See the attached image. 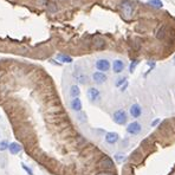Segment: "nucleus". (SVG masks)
Segmentation results:
<instances>
[{
	"mask_svg": "<svg viewBox=\"0 0 175 175\" xmlns=\"http://www.w3.org/2000/svg\"><path fill=\"white\" fill-rule=\"evenodd\" d=\"M119 10H121L122 13H123V15L126 17V18L130 19L134 15L136 8H135V5L131 1H129V0H123V1L119 4Z\"/></svg>",
	"mask_w": 175,
	"mask_h": 175,
	"instance_id": "obj_1",
	"label": "nucleus"
},
{
	"mask_svg": "<svg viewBox=\"0 0 175 175\" xmlns=\"http://www.w3.org/2000/svg\"><path fill=\"white\" fill-rule=\"evenodd\" d=\"M112 118H114V122H115V123H117V124L122 126V124H126V123H127L128 116H127V114H126V111H124V110L119 109V110H116V111L114 112Z\"/></svg>",
	"mask_w": 175,
	"mask_h": 175,
	"instance_id": "obj_2",
	"label": "nucleus"
},
{
	"mask_svg": "<svg viewBox=\"0 0 175 175\" xmlns=\"http://www.w3.org/2000/svg\"><path fill=\"white\" fill-rule=\"evenodd\" d=\"M127 131L131 135H138L142 131V126L138 123V122H131L127 127Z\"/></svg>",
	"mask_w": 175,
	"mask_h": 175,
	"instance_id": "obj_3",
	"label": "nucleus"
},
{
	"mask_svg": "<svg viewBox=\"0 0 175 175\" xmlns=\"http://www.w3.org/2000/svg\"><path fill=\"white\" fill-rule=\"evenodd\" d=\"M97 165H98V167H101L103 169H112L114 168V162H112V160L110 159V157H108V156L102 157V159L98 161Z\"/></svg>",
	"mask_w": 175,
	"mask_h": 175,
	"instance_id": "obj_4",
	"label": "nucleus"
},
{
	"mask_svg": "<svg viewBox=\"0 0 175 175\" xmlns=\"http://www.w3.org/2000/svg\"><path fill=\"white\" fill-rule=\"evenodd\" d=\"M96 67H97V70L98 71H101V72H106V71H108V70L110 69V62L108 60V59H98L97 62H96Z\"/></svg>",
	"mask_w": 175,
	"mask_h": 175,
	"instance_id": "obj_5",
	"label": "nucleus"
},
{
	"mask_svg": "<svg viewBox=\"0 0 175 175\" xmlns=\"http://www.w3.org/2000/svg\"><path fill=\"white\" fill-rule=\"evenodd\" d=\"M88 97H89V99L91 102L95 103L101 99V92L96 88H90V89H88Z\"/></svg>",
	"mask_w": 175,
	"mask_h": 175,
	"instance_id": "obj_6",
	"label": "nucleus"
},
{
	"mask_svg": "<svg viewBox=\"0 0 175 175\" xmlns=\"http://www.w3.org/2000/svg\"><path fill=\"white\" fill-rule=\"evenodd\" d=\"M124 67H126V65H124L123 60H121V59H115L114 60V63H112V70H114L115 74H121L124 70Z\"/></svg>",
	"mask_w": 175,
	"mask_h": 175,
	"instance_id": "obj_7",
	"label": "nucleus"
},
{
	"mask_svg": "<svg viewBox=\"0 0 175 175\" xmlns=\"http://www.w3.org/2000/svg\"><path fill=\"white\" fill-rule=\"evenodd\" d=\"M130 115L134 117V118H138L140 116L142 115V109H141V106L137 103L133 104V106L130 107Z\"/></svg>",
	"mask_w": 175,
	"mask_h": 175,
	"instance_id": "obj_8",
	"label": "nucleus"
},
{
	"mask_svg": "<svg viewBox=\"0 0 175 175\" xmlns=\"http://www.w3.org/2000/svg\"><path fill=\"white\" fill-rule=\"evenodd\" d=\"M92 79H94V82L97 83V84H103L104 82L107 81V76H106V74H104V72L97 71V72H95V74L92 75Z\"/></svg>",
	"mask_w": 175,
	"mask_h": 175,
	"instance_id": "obj_9",
	"label": "nucleus"
},
{
	"mask_svg": "<svg viewBox=\"0 0 175 175\" xmlns=\"http://www.w3.org/2000/svg\"><path fill=\"white\" fill-rule=\"evenodd\" d=\"M118 140H119V136L116 133H107L106 134V142L109 144H115Z\"/></svg>",
	"mask_w": 175,
	"mask_h": 175,
	"instance_id": "obj_10",
	"label": "nucleus"
},
{
	"mask_svg": "<svg viewBox=\"0 0 175 175\" xmlns=\"http://www.w3.org/2000/svg\"><path fill=\"white\" fill-rule=\"evenodd\" d=\"M8 149H10V153L12 155H17V154H19L22 151L23 146L20 143H18V142H12V143H10Z\"/></svg>",
	"mask_w": 175,
	"mask_h": 175,
	"instance_id": "obj_11",
	"label": "nucleus"
},
{
	"mask_svg": "<svg viewBox=\"0 0 175 175\" xmlns=\"http://www.w3.org/2000/svg\"><path fill=\"white\" fill-rule=\"evenodd\" d=\"M82 101L77 97V98H74L71 101V108L75 110V111H81L82 110Z\"/></svg>",
	"mask_w": 175,
	"mask_h": 175,
	"instance_id": "obj_12",
	"label": "nucleus"
},
{
	"mask_svg": "<svg viewBox=\"0 0 175 175\" xmlns=\"http://www.w3.org/2000/svg\"><path fill=\"white\" fill-rule=\"evenodd\" d=\"M81 94V90H79V88L78 85H72L71 88H70V95H71V97L74 98H77Z\"/></svg>",
	"mask_w": 175,
	"mask_h": 175,
	"instance_id": "obj_13",
	"label": "nucleus"
},
{
	"mask_svg": "<svg viewBox=\"0 0 175 175\" xmlns=\"http://www.w3.org/2000/svg\"><path fill=\"white\" fill-rule=\"evenodd\" d=\"M148 5H150L155 8H162L163 7L162 0H148Z\"/></svg>",
	"mask_w": 175,
	"mask_h": 175,
	"instance_id": "obj_14",
	"label": "nucleus"
},
{
	"mask_svg": "<svg viewBox=\"0 0 175 175\" xmlns=\"http://www.w3.org/2000/svg\"><path fill=\"white\" fill-rule=\"evenodd\" d=\"M165 37H166V26L162 25L159 30H157V32H156V38L157 39H163Z\"/></svg>",
	"mask_w": 175,
	"mask_h": 175,
	"instance_id": "obj_15",
	"label": "nucleus"
},
{
	"mask_svg": "<svg viewBox=\"0 0 175 175\" xmlns=\"http://www.w3.org/2000/svg\"><path fill=\"white\" fill-rule=\"evenodd\" d=\"M57 59L60 60L62 63H71V62H72V58H71V57H69V56H66V55H63V53L57 55Z\"/></svg>",
	"mask_w": 175,
	"mask_h": 175,
	"instance_id": "obj_16",
	"label": "nucleus"
},
{
	"mask_svg": "<svg viewBox=\"0 0 175 175\" xmlns=\"http://www.w3.org/2000/svg\"><path fill=\"white\" fill-rule=\"evenodd\" d=\"M75 77H76V79H77L81 84H85L86 81H88V77H86L84 74H76Z\"/></svg>",
	"mask_w": 175,
	"mask_h": 175,
	"instance_id": "obj_17",
	"label": "nucleus"
},
{
	"mask_svg": "<svg viewBox=\"0 0 175 175\" xmlns=\"http://www.w3.org/2000/svg\"><path fill=\"white\" fill-rule=\"evenodd\" d=\"M94 45H95V47H97V49H103L104 45H106V43H104V40H103L102 38H96V39L94 40Z\"/></svg>",
	"mask_w": 175,
	"mask_h": 175,
	"instance_id": "obj_18",
	"label": "nucleus"
},
{
	"mask_svg": "<svg viewBox=\"0 0 175 175\" xmlns=\"http://www.w3.org/2000/svg\"><path fill=\"white\" fill-rule=\"evenodd\" d=\"M126 83H127V78H126V77H122V78H119V79H117V81H116L115 85L118 88V86H121L122 84H126Z\"/></svg>",
	"mask_w": 175,
	"mask_h": 175,
	"instance_id": "obj_19",
	"label": "nucleus"
},
{
	"mask_svg": "<svg viewBox=\"0 0 175 175\" xmlns=\"http://www.w3.org/2000/svg\"><path fill=\"white\" fill-rule=\"evenodd\" d=\"M8 143L6 142V141H1L0 142V151H4V150H6L7 148H8Z\"/></svg>",
	"mask_w": 175,
	"mask_h": 175,
	"instance_id": "obj_20",
	"label": "nucleus"
},
{
	"mask_svg": "<svg viewBox=\"0 0 175 175\" xmlns=\"http://www.w3.org/2000/svg\"><path fill=\"white\" fill-rule=\"evenodd\" d=\"M115 159H116L117 162H121V161L124 160V155L121 154V153H119V154H116V155H115Z\"/></svg>",
	"mask_w": 175,
	"mask_h": 175,
	"instance_id": "obj_21",
	"label": "nucleus"
},
{
	"mask_svg": "<svg viewBox=\"0 0 175 175\" xmlns=\"http://www.w3.org/2000/svg\"><path fill=\"white\" fill-rule=\"evenodd\" d=\"M47 10H49L50 12H56V11H57V6H56L55 4H49V5H47Z\"/></svg>",
	"mask_w": 175,
	"mask_h": 175,
	"instance_id": "obj_22",
	"label": "nucleus"
},
{
	"mask_svg": "<svg viewBox=\"0 0 175 175\" xmlns=\"http://www.w3.org/2000/svg\"><path fill=\"white\" fill-rule=\"evenodd\" d=\"M138 64V62L137 60H134L131 64H130V67H129V70H130V72H134V70H135V67H136V65Z\"/></svg>",
	"mask_w": 175,
	"mask_h": 175,
	"instance_id": "obj_23",
	"label": "nucleus"
},
{
	"mask_svg": "<svg viewBox=\"0 0 175 175\" xmlns=\"http://www.w3.org/2000/svg\"><path fill=\"white\" fill-rule=\"evenodd\" d=\"M23 168H24V169H25V170H26V172H27V173H28L30 175H33V173H32V170H31L30 168H27V167H26L25 165H23Z\"/></svg>",
	"mask_w": 175,
	"mask_h": 175,
	"instance_id": "obj_24",
	"label": "nucleus"
},
{
	"mask_svg": "<svg viewBox=\"0 0 175 175\" xmlns=\"http://www.w3.org/2000/svg\"><path fill=\"white\" fill-rule=\"evenodd\" d=\"M159 122H160V119H155V121H153V123H151V126L153 127H155L157 123H159Z\"/></svg>",
	"mask_w": 175,
	"mask_h": 175,
	"instance_id": "obj_25",
	"label": "nucleus"
},
{
	"mask_svg": "<svg viewBox=\"0 0 175 175\" xmlns=\"http://www.w3.org/2000/svg\"><path fill=\"white\" fill-rule=\"evenodd\" d=\"M97 175H114V174H110V173H98Z\"/></svg>",
	"mask_w": 175,
	"mask_h": 175,
	"instance_id": "obj_26",
	"label": "nucleus"
}]
</instances>
